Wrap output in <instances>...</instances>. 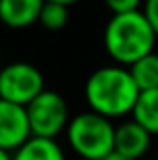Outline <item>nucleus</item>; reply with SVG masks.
<instances>
[{"instance_id":"obj_16","label":"nucleus","mask_w":158,"mask_h":160,"mask_svg":"<svg viewBox=\"0 0 158 160\" xmlns=\"http://www.w3.org/2000/svg\"><path fill=\"white\" fill-rule=\"evenodd\" d=\"M0 160H12V154H10V152H4V150H0Z\"/></svg>"},{"instance_id":"obj_11","label":"nucleus","mask_w":158,"mask_h":160,"mask_svg":"<svg viewBox=\"0 0 158 160\" xmlns=\"http://www.w3.org/2000/svg\"><path fill=\"white\" fill-rule=\"evenodd\" d=\"M134 77L140 91H152L158 89V55L150 53L144 59L136 61L132 67H128Z\"/></svg>"},{"instance_id":"obj_7","label":"nucleus","mask_w":158,"mask_h":160,"mask_svg":"<svg viewBox=\"0 0 158 160\" xmlns=\"http://www.w3.org/2000/svg\"><path fill=\"white\" fill-rule=\"evenodd\" d=\"M152 134H148L140 124L134 120L124 122L116 128V140H114V152L128 160H138L150 148Z\"/></svg>"},{"instance_id":"obj_3","label":"nucleus","mask_w":158,"mask_h":160,"mask_svg":"<svg viewBox=\"0 0 158 160\" xmlns=\"http://www.w3.org/2000/svg\"><path fill=\"white\" fill-rule=\"evenodd\" d=\"M67 142L83 160H103L114 154L116 126L111 120L93 112H83L71 118L67 126Z\"/></svg>"},{"instance_id":"obj_14","label":"nucleus","mask_w":158,"mask_h":160,"mask_svg":"<svg viewBox=\"0 0 158 160\" xmlns=\"http://www.w3.org/2000/svg\"><path fill=\"white\" fill-rule=\"evenodd\" d=\"M142 8H144V14H146L148 22H150L152 31H154V35L158 39V0H148Z\"/></svg>"},{"instance_id":"obj_4","label":"nucleus","mask_w":158,"mask_h":160,"mask_svg":"<svg viewBox=\"0 0 158 160\" xmlns=\"http://www.w3.org/2000/svg\"><path fill=\"white\" fill-rule=\"evenodd\" d=\"M45 91V77L32 63L14 61L0 69V99L27 108Z\"/></svg>"},{"instance_id":"obj_12","label":"nucleus","mask_w":158,"mask_h":160,"mask_svg":"<svg viewBox=\"0 0 158 160\" xmlns=\"http://www.w3.org/2000/svg\"><path fill=\"white\" fill-rule=\"evenodd\" d=\"M69 20V8L67 2L61 0H51V2H43L41 8L39 22L43 24L47 31H61Z\"/></svg>"},{"instance_id":"obj_10","label":"nucleus","mask_w":158,"mask_h":160,"mask_svg":"<svg viewBox=\"0 0 158 160\" xmlns=\"http://www.w3.org/2000/svg\"><path fill=\"white\" fill-rule=\"evenodd\" d=\"M132 120L152 136L158 134V89L140 91L138 102L132 109Z\"/></svg>"},{"instance_id":"obj_17","label":"nucleus","mask_w":158,"mask_h":160,"mask_svg":"<svg viewBox=\"0 0 158 160\" xmlns=\"http://www.w3.org/2000/svg\"><path fill=\"white\" fill-rule=\"evenodd\" d=\"M0 69H2V63H0Z\"/></svg>"},{"instance_id":"obj_6","label":"nucleus","mask_w":158,"mask_h":160,"mask_svg":"<svg viewBox=\"0 0 158 160\" xmlns=\"http://www.w3.org/2000/svg\"><path fill=\"white\" fill-rule=\"evenodd\" d=\"M28 138H32V134L28 126L27 108L0 99V150L12 154Z\"/></svg>"},{"instance_id":"obj_9","label":"nucleus","mask_w":158,"mask_h":160,"mask_svg":"<svg viewBox=\"0 0 158 160\" xmlns=\"http://www.w3.org/2000/svg\"><path fill=\"white\" fill-rule=\"evenodd\" d=\"M12 160H65V154L55 140L32 136L12 152Z\"/></svg>"},{"instance_id":"obj_2","label":"nucleus","mask_w":158,"mask_h":160,"mask_svg":"<svg viewBox=\"0 0 158 160\" xmlns=\"http://www.w3.org/2000/svg\"><path fill=\"white\" fill-rule=\"evenodd\" d=\"M154 43L156 35L144 14V8L111 16L103 31V47L120 65L132 67L136 61L154 53Z\"/></svg>"},{"instance_id":"obj_13","label":"nucleus","mask_w":158,"mask_h":160,"mask_svg":"<svg viewBox=\"0 0 158 160\" xmlns=\"http://www.w3.org/2000/svg\"><path fill=\"white\" fill-rule=\"evenodd\" d=\"M107 8H110L111 16L118 14H128V12H136L140 10V2L138 0H107Z\"/></svg>"},{"instance_id":"obj_18","label":"nucleus","mask_w":158,"mask_h":160,"mask_svg":"<svg viewBox=\"0 0 158 160\" xmlns=\"http://www.w3.org/2000/svg\"><path fill=\"white\" fill-rule=\"evenodd\" d=\"M156 160H158V154H156Z\"/></svg>"},{"instance_id":"obj_1","label":"nucleus","mask_w":158,"mask_h":160,"mask_svg":"<svg viewBox=\"0 0 158 160\" xmlns=\"http://www.w3.org/2000/svg\"><path fill=\"white\" fill-rule=\"evenodd\" d=\"M140 89L130 69L122 65L99 67L85 81V99L89 112L107 118H122L132 113Z\"/></svg>"},{"instance_id":"obj_15","label":"nucleus","mask_w":158,"mask_h":160,"mask_svg":"<svg viewBox=\"0 0 158 160\" xmlns=\"http://www.w3.org/2000/svg\"><path fill=\"white\" fill-rule=\"evenodd\" d=\"M103 160H128V158H124V156H120V154H110V156H106V158H103Z\"/></svg>"},{"instance_id":"obj_5","label":"nucleus","mask_w":158,"mask_h":160,"mask_svg":"<svg viewBox=\"0 0 158 160\" xmlns=\"http://www.w3.org/2000/svg\"><path fill=\"white\" fill-rule=\"evenodd\" d=\"M28 126L35 138H47L55 140L57 134L67 130L69 126V108L61 93L45 89L37 99L27 106Z\"/></svg>"},{"instance_id":"obj_8","label":"nucleus","mask_w":158,"mask_h":160,"mask_svg":"<svg viewBox=\"0 0 158 160\" xmlns=\"http://www.w3.org/2000/svg\"><path fill=\"white\" fill-rule=\"evenodd\" d=\"M41 0H0V22L10 28H27L41 16Z\"/></svg>"}]
</instances>
